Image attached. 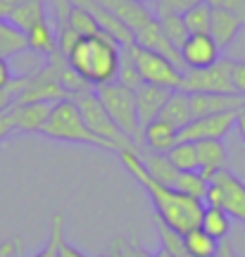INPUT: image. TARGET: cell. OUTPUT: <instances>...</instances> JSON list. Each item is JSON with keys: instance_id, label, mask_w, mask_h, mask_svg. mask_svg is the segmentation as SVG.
I'll list each match as a JSON object with an SVG mask.
<instances>
[{"instance_id": "6da1fadb", "label": "cell", "mask_w": 245, "mask_h": 257, "mask_svg": "<svg viewBox=\"0 0 245 257\" xmlns=\"http://www.w3.org/2000/svg\"><path fill=\"white\" fill-rule=\"evenodd\" d=\"M121 167L129 172L131 179H136V184L148 193V198L153 202L155 212H157V221L164 224L167 229L176 231V233H188L191 229L200 226V217L205 210V202L188 198L183 193L174 191L169 186L157 184L153 176L146 172V167L141 162L136 150H121L119 153Z\"/></svg>"}, {"instance_id": "7a4b0ae2", "label": "cell", "mask_w": 245, "mask_h": 257, "mask_svg": "<svg viewBox=\"0 0 245 257\" xmlns=\"http://www.w3.org/2000/svg\"><path fill=\"white\" fill-rule=\"evenodd\" d=\"M67 64L79 79H83L93 88L117 81L119 64H121V46L102 31L93 36H81L67 53Z\"/></svg>"}, {"instance_id": "3957f363", "label": "cell", "mask_w": 245, "mask_h": 257, "mask_svg": "<svg viewBox=\"0 0 245 257\" xmlns=\"http://www.w3.org/2000/svg\"><path fill=\"white\" fill-rule=\"evenodd\" d=\"M98 3L105 10H109L114 17H119L124 22V27L131 31L136 46L157 50V53H162V55L169 57L174 64L181 67V57L164 41L162 29H160V19L155 17L153 10H148L143 3H136V0H98Z\"/></svg>"}, {"instance_id": "277c9868", "label": "cell", "mask_w": 245, "mask_h": 257, "mask_svg": "<svg viewBox=\"0 0 245 257\" xmlns=\"http://www.w3.org/2000/svg\"><path fill=\"white\" fill-rule=\"evenodd\" d=\"M41 136L50 138V141H60V143H81V146H95L102 150H114L107 141H102L86 126L81 112L76 107L72 98L55 102L50 117L41 128Z\"/></svg>"}, {"instance_id": "5b68a950", "label": "cell", "mask_w": 245, "mask_h": 257, "mask_svg": "<svg viewBox=\"0 0 245 257\" xmlns=\"http://www.w3.org/2000/svg\"><path fill=\"white\" fill-rule=\"evenodd\" d=\"M124 53L134 62L143 83H150V86H157V88H164V91H181L183 69L179 64H174L167 55L157 53V50H150V48H141L136 43L131 48H124Z\"/></svg>"}, {"instance_id": "8992f818", "label": "cell", "mask_w": 245, "mask_h": 257, "mask_svg": "<svg viewBox=\"0 0 245 257\" xmlns=\"http://www.w3.org/2000/svg\"><path fill=\"white\" fill-rule=\"evenodd\" d=\"M98 100L102 102V107L107 112L112 121L119 126L121 134H127L138 148H141V138H143V128L138 124L136 117V100H134V91L127 88L124 83L119 81H109L102 86L93 88Z\"/></svg>"}, {"instance_id": "52a82bcc", "label": "cell", "mask_w": 245, "mask_h": 257, "mask_svg": "<svg viewBox=\"0 0 245 257\" xmlns=\"http://www.w3.org/2000/svg\"><path fill=\"white\" fill-rule=\"evenodd\" d=\"M72 100L76 102V107H79V112H81L86 126L91 128L98 138L107 141L117 153H121V150H136V153H141V148H138L136 143L127 136V134H121V131H119V126L112 121V117H109L107 112H105L102 102L98 100V95H95L93 88L91 91L76 93Z\"/></svg>"}, {"instance_id": "ba28073f", "label": "cell", "mask_w": 245, "mask_h": 257, "mask_svg": "<svg viewBox=\"0 0 245 257\" xmlns=\"http://www.w3.org/2000/svg\"><path fill=\"white\" fill-rule=\"evenodd\" d=\"M205 205L217 207L226 214L228 219L240 221L245 226V181L231 169H221L209 179Z\"/></svg>"}, {"instance_id": "9c48e42d", "label": "cell", "mask_w": 245, "mask_h": 257, "mask_svg": "<svg viewBox=\"0 0 245 257\" xmlns=\"http://www.w3.org/2000/svg\"><path fill=\"white\" fill-rule=\"evenodd\" d=\"M233 60L219 57L214 64L205 69H188L183 72V86L186 93H236L233 91Z\"/></svg>"}, {"instance_id": "30bf717a", "label": "cell", "mask_w": 245, "mask_h": 257, "mask_svg": "<svg viewBox=\"0 0 245 257\" xmlns=\"http://www.w3.org/2000/svg\"><path fill=\"white\" fill-rule=\"evenodd\" d=\"M238 112H226V114H212V117H198L188 121L179 131V141L188 143H200V141H224L231 128L236 126Z\"/></svg>"}, {"instance_id": "8fae6325", "label": "cell", "mask_w": 245, "mask_h": 257, "mask_svg": "<svg viewBox=\"0 0 245 257\" xmlns=\"http://www.w3.org/2000/svg\"><path fill=\"white\" fill-rule=\"evenodd\" d=\"M179 57H181L183 72H188V69H205V67L214 64L221 57V50L212 41L209 34H193L179 48Z\"/></svg>"}, {"instance_id": "7c38bea8", "label": "cell", "mask_w": 245, "mask_h": 257, "mask_svg": "<svg viewBox=\"0 0 245 257\" xmlns=\"http://www.w3.org/2000/svg\"><path fill=\"white\" fill-rule=\"evenodd\" d=\"M188 98L193 119L245 110V98L238 93H188Z\"/></svg>"}, {"instance_id": "4fadbf2b", "label": "cell", "mask_w": 245, "mask_h": 257, "mask_svg": "<svg viewBox=\"0 0 245 257\" xmlns=\"http://www.w3.org/2000/svg\"><path fill=\"white\" fill-rule=\"evenodd\" d=\"M53 102H19L10 107L15 134H41L43 124L50 117Z\"/></svg>"}, {"instance_id": "5bb4252c", "label": "cell", "mask_w": 245, "mask_h": 257, "mask_svg": "<svg viewBox=\"0 0 245 257\" xmlns=\"http://www.w3.org/2000/svg\"><path fill=\"white\" fill-rule=\"evenodd\" d=\"M172 91H164V88H157V86H150V83H141L136 91H134V100H136V117L141 128L150 124V121L160 119L164 105H167V98H169Z\"/></svg>"}, {"instance_id": "9a60e30c", "label": "cell", "mask_w": 245, "mask_h": 257, "mask_svg": "<svg viewBox=\"0 0 245 257\" xmlns=\"http://www.w3.org/2000/svg\"><path fill=\"white\" fill-rule=\"evenodd\" d=\"M243 19L236 17L233 12L221 8H212V22H209V36L219 46V50H226L233 41L238 38V34L243 31Z\"/></svg>"}, {"instance_id": "2e32d148", "label": "cell", "mask_w": 245, "mask_h": 257, "mask_svg": "<svg viewBox=\"0 0 245 257\" xmlns=\"http://www.w3.org/2000/svg\"><path fill=\"white\" fill-rule=\"evenodd\" d=\"M141 143L148 148V153L167 155V153L179 143V128H174L169 121H164V119H155L143 126Z\"/></svg>"}, {"instance_id": "e0dca14e", "label": "cell", "mask_w": 245, "mask_h": 257, "mask_svg": "<svg viewBox=\"0 0 245 257\" xmlns=\"http://www.w3.org/2000/svg\"><path fill=\"white\" fill-rule=\"evenodd\" d=\"M195 150H198V172L207 181L217 172L226 169L228 153L224 141H200V143H195Z\"/></svg>"}, {"instance_id": "ac0fdd59", "label": "cell", "mask_w": 245, "mask_h": 257, "mask_svg": "<svg viewBox=\"0 0 245 257\" xmlns=\"http://www.w3.org/2000/svg\"><path fill=\"white\" fill-rule=\"evenodd\" d=\"M5 19L12 27H17L22 34H27L29 29H34L36 24L48 19L46 3L43 0H24V3H19L17 8L10 10V15Z\"/></svg>"}, {"instance_id": "d6986e66", "label": "cell", "mask_w": 245, "mask_h": 257, "mask_svg": "<svg viewBox=\"0 0 245 257\" xmlns=\"http://www.w3.org/2000/svg\"><path fill=\"white\" fill-rule=\"evenodd\" d=\"M160 119L169 121L174 128L181 131L188 121H193V114H191V98L186 91H172L169 98H167V105H164L162 114Z\"/></svg>"}, {"instance_id": "ffe728a7", "label": "cell", "mask_w": 245, "mask_h": 257, "mask_svg": "<svg viewBox=\"0 0 245 257\" xmlns=\"http://www.w3.org/2000/svg\"><path fill=\"white\" fill-rule=\"evenodd\" d=\"M138 157H141V162L146 167V172L153 176L157 184H164L172 188L176 176H179V169L167 160V155H157V153H148L146 150V153H138Z\"/></svg>"}, {"instance_id": "44dd1931", "label": "cell", "mask_w": 245, "mask_h": 257, "mask_svg": "<svg viewBox=\"0 0 245 257\" xmlns=\"http://www.w3.org/2000/svg\"><path fill=\"white\" fill-rule=\"evenodd\" d=\"M27 46H29V50L41 53V55H48V57L57 50V31H55V27L50 24V19L36 24L34 29H29L27 31Z\"/></svg>"}, {"instance_id": "7402d4cb", "label": "cell", "mask_w": 245, "mask_h": 257, "mask_svg": "<svg viewBox=\"0 0 245 257\" xmlns=\"http://www.w3.org/2000/svg\"><path fill=\"white\" fill-rule=\"evenodd\" d=\"M29 50L27 34H22L17 27H12L5 17H0V57H15Z\"/></svg>"}, {"instance_id": "603a6c76", "label": "cell", "mask_w": 245, "mask_h": 257, "mask_svg": "<svg viewBox=\"0 0 245 257\" xmlns=\"http://www.w3.org/2000/svg\"><path fill=\"white\" fill-rule=\"evenodd\" d=\"M200 229L205 231L207 236H212L214 240H219V243H221V240L228 238V231H231V219H228L221 210L205 205L202 217H200Z\"/></svg>"}, {"instance_id": "cb8c5ba5", "label": "cell", "mask_w": 245, "mask_h": 257, "mask_svg": "<svg viewBox=\"0 0 245 257\" xmlns=\"http://www.w3.org/2000/svg\"><path fill=\"white\" fill-rule=\"evenodd\" d=\"M183 245L191 257H214L219 250V240H214L200 226H195L188 233H183Z\"/></svg>"}, {"instance_id": "d4e9b609", "label": "cell", "mask_w": 245, "mask_h": 257, "mask_svg": "<svg viewBox=\"0 0 245 257\" xmlns=\"http://www.w3.org/2000/svg\"><path fill=\"white\" fill-rule=\"evenodd\" d=\"M207 179L200 174V172H179L176 181H174V191L183 193L188 198H195V200L205 202V195H207Z\"/></svg>"}, {"instance_id": "484cf974", "label": "cell", "mask_w": 245, "mask_h": 257, "mask_svg": "<svg viewBox=\"0 0 245 257\" xmlns=\"http://www.w3.org/2000/svg\"><path fill=\"white\" fill-rule=\"evenodd\" d=\"M157 19H160V29H162L164 41L179 53V48L186 43V38L191 36L186 24H183V17L181 15H162V17H157Z\"/></svg>"}, {"instance_id": "4316f807", "label": "cell", "mask_w": 245, "mask_h": 257, "mask_svg": "<svg viewBox=\"0 0 245 257\" xmlns=\"http://www.w3.org/2000/svg\"><path fill=\"white\" fill-rule=\"evenodd\" d=\"M167 160H169L179 172H198V150H195V143L179 141V143L167 153Z\"/></svg>"}, {"instance_id": "83f0119b", "label": "cell", "mask_w": 245, "mask_h": 257, "mask_svg": "<svg viewBox=\"0 0 245 257\" xmlns=\"http://www.w3.org/2000/svg\"><path fill=\"white\" fill-rule=\"evenodd\" d=\"M67 24H69V29H72L76 36H93V34H100V27L98 22H95V17H93L88 10L79 8V5H72L69 8V17H67Z\"/></svg>"}, {"instance_id": "f1b7e54d", "label": "cell", "mask_w": 245, "mask_h": 257, "mask_svg": "<svg viewBox=\"0 0 245 257\" xmlns=\"http://www.w3.org/2000/svg\"><path fill=\"white\" fill-rule=\"evenodd\" d=\"M183 24L188 29V34H209V22H212V8L205 3H200L195 8H191L188 12H183Z\"/></svg>"}, {"instance_id": "f546056e", "label": "cell", "mask_w": 245, "mask_h": 257, "mask_svg": "<svg viewBox=\"0 0 245 257\" xmlns=\"http://www.w3.org/2000/svg\"><path fill=\"white\" fill-rule=\"evenodd\" d=\"M64 240V217L62 214H53L50 217V233H48V243L31 257H57L60 245Z\"/></svg>"}, {"instance_id": "4dcf8cb0", "label": "cell", "mask_w": 245, "mask_h": 257, "mask_svg": "<svg viewBox=\"0 0 245 257\" xmlns=\"http://www.w3.org/2000/svg\"><path fill=\"white\" fill-rule=\"evenodd\" d=\"M205 3V0H155V17H162V15H183L191 8Z\"/></svg>"}, {"instance_id": "1f68e13d", "label": "cell", "mask_w": 245, "mask_h": 257, "mask_svg": "<svg viewBox=\"0 0 245 257\" xmlns=\"http://www.w3.org/2000/svg\"><path fill=\"white\" fill-rule=\"evenodd\" d=\"M24 86H27V76H15V79L10 81V86L0 88V114H3V112H10V107L17 102L19 93L24 91Z\"/></svg>"}, {"instance_id": "d6a6232c", "label": "cell", "mask_w": 245, "mask_h": 257, "mask_svg": "<svg viewBox=\"0 0 245 257\" xmlns=\"http://www.w3.org/2000/svg\"><path fill=\"white\" fill-rule=\"evenodd\" d=\"M114 248H117V252H112L114 257H157L143 245H138L136 240H114Z\"/></svg>"}, {"instance_id": "836d02e7", "label": "cell", "mask_w": 245, "mask_h": 257, "mask_svg": "<svg viewBox=\"0 0 245 257\" xmlns=\"http://www.w3.org/2000/svg\"><path fill=\"white\" fill-rule=\"evenodd\" d=\"M209 8H221V10H228L233 12L236 17L243 19L245 24V0H207Z\"/></svg>"}, {"instance_id": "e575fe53", "label": "cell", "mask_w": 245, "mask_h": 257, "mask_svg": "<svg viewBox=\"0 0 245 257\" xmlns=\"http://www.w3.org/2000/svg\"><path fill=\"white\" fill-rule=\"evenodd\" d=\"M0 257H27L24 240L22 238H8L5 243H0Z\"/></svg>"}, {"instance_id": "d590c367", "label": "cell", "mask_w": 245, "mask_h": 257, "mask_svg": "<svg viewBox=\"0 0 245 257\" xmlns=\"http://www.w3.org/2000/svg\"><path fill=\"white\" fill-rule=\"evenodd\" d=\"M231 76H233V91L245 98V60L233 62V74Z\"/></svg>"}, {"instance_id": "8d00e7d4", "label": "cell", "mask_w": 245, "mask_h": 257, "mask_svg": "<svg viewBox=\"0 0 245 257\" xmlns=\"http://www.w3.org/2000/svg\"><path fill=\"white\" fill-rule=\"evenodd\" d=\"M12 134H15L12 117H10V112H3V114H0V146H3V143H5Z\"/></svg>"}, {"instance_id": "74e56055", "label": "cell", "mask_w": 245, "mask_h": 257, "mask_svg": "<svg viewBox=\"0 0 245 257\" xmlns=\"http://www.w3.org/2000/svg\"><path fill=\"white\" fill-rule=\"evenodd\" d=\"M57 257H88L83 250H79L76 245H72L69 240L64 238L62 240V245H60V252H57Z\"/></svg>"}, {"instance_id": "f35d334b", "label": "cell", "mask_w": 245, "mask_h": 257, "mask_svg": "<svg viewBox=\"0 0 245 257\" xmlns=\"http://www.w3.org/2000/svg\"><path fill=\"white\" fill-rule=\"evenodd\" d=\"M15 79V74H12V67H10V62L5 60V57H0V88H5V86H10V81Z\"/></svg>"}, {"instance_id": "ab89813d", "label": "cell", "mask_w": 245, "mask_h": 257, "mask_svg": "<svg viewBox=\"0 0 245 257\" xmlns=\"http://www.w3.org/2000/svg\"><path fill=\"white\" fill-rule=\"evenodd\" d=\"M214 257H240L236 252V248H233V243H231V240H221V243H219V250H217V255Z\"/></svg>"}, {"instance_id": "60d3db41", "label": "cell", "mask_w": 245, "mask_h": 257, "mask_svg": "<svg viewBox=\"0 0 245 257\" xmlns=\"http://www.w3.org/2000/svg\"><path fill=\"white\" fill-rule=\"evenodd\" d=\"M19 3H24V0H0V17H8L10 10L17 8Z\"/></svg>"}, {"instance_id": "b9f144b4", "label": "cell", "mask_w": 245, "mask_h": 257, "mask_svg": "<svg viewBox=\"0 0 245 257\" xmlns=\"http://www.w3.org/2000/svg\"><path fill=\"white\" fill-rule=\"evenodd\" d=\"M236 126H238V131H240V138H243V143H245V110H240V112H238Z\"/></svg>"}, {"instance_id": "7bdbcfd3", "label": "cell", "mask_w": 245, "mask_h": 257, "mask_svg": "<svg viewBox=\"0 0 245 257\" xmlns=\"http://www.w3.org/2000/svg\"><path fill=\"white\" fill-rule=\"evenodd\" d=\"M155 255H157V257H174L172 252H167V250H162V248L157 250V252H155Z\"/></svg>"}, {"instance_id": "ee69618b", "label": "cell", "mask_w": 245, "mask_h": 257, "mask_svg": "<svg viewBox=\"0 0 245 257\" xmlns=\"http://www.w3.org/2000/svg\"><path fill=\"white\" fill-rule=\"evenodd\" d=\"M136 3H143V5H146V3H148V0H136Z\"/></svg>"}, {"instance_id": "f6af8a7d", "label": "cell", "mask_w": 245, "mask_h": 257, "mask_svg": "<svg viewBox=\"0 0 245 257\" xmlns=\"http://www.w3.org/2000/svg\"><path fill=\"white\" fill-rule=\"evenodd\" d=\"M98 257H114V255H98Z\"/></svg>"}]
</instances>
